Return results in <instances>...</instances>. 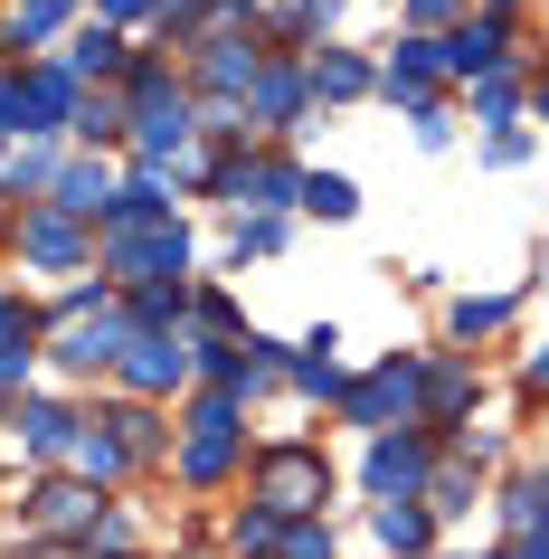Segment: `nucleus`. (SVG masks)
Instances as JSON below:
<instances>
[{
    "instance_id": "31",
    "label": "nucleus",
    "mask_w": 549,
    "mask_h": 559,
    "mask_svg": "<svg viewBox=\"0 0 549 559\" xmlns=\"http://www.w3.org/2000/svg\"><path fill=\"white\" fill-rule=\"evenodd\" d=\"M58 171H67V143H10V200L29 209V200H48V190H58Z\"/></svg>"
},
{
    "instance_id": "9",
    "label": "nucleus",
    "mask_w": 549,
    "mask_h": 559,
    "mask_svg": "<svg viewBox=\"0 0 549 559\" xmlns=\"http://www.w3.org/2000/svg\"><path fill=\"white\" fill-rule=\"evenodd\" d=\"M190 380H200L190 332H133V352L115 360V399H152V408H171Z\"/></svg>"
},
{
    "instance_id": "33",
    "label": "nucleus",
    "mask_w": 549,
    "mask_h": 559,
    "mask_svg": "<svg viewBox=\"0 0 549 559\" xmlns=\"http://www.w3.org/2000/svg\"><path fill=\"white\" fill-rule=\"evenodd\" d=\"M218 540H228V559H285V522H275L265 502H237Z\"/></svg>"
},
{
    "instance_id": "15",
    "label": "nucleus",
    "mask_w": 549,
    "mask_h": 559,
    "mask_svg": "<svg viewBox=\"0 0 549 559\" xmlns=\"http://www.w3.org/2000/svg\"><path fill=\"white\" fill-rule=\"evenodd\" d=\"M256 76H265L256 38H200V48H190V95H208V105H247Z\"/></svg>"
},
{
    "instance_id": "4",
    "label": "nucleus",
    "mask_w": 549,
    "mask_h": 559,
    "mask_svg": "<svg viewBox=\"0 0 549 559\" xmlns=\"http://www.w3.org/2000/svg\"><path fill=\"white\" fill-rule=\"evenodd\" d=\"M123 352H133L123 295H105L95 313H58V323H48V370H67V380H115Z\"/></svg>"
},
{
    "instance_id": "48",
    "label": "nucleus",
    "mask_w": 549,
    "mask_h": 559,
    "mask_svg": "<svg viewBox=\"0 0 549 559\" xmlns=\"http://www.w3.org/2000/svg\"><path fill=\"white\" fill-rule=\"evenodd\" d=\"M474 10H492V20H512V10H521V0H474Z\"/></svg>"
},
{
    "instance_id": "37",
    "label": "nucleus",
    "mask_w": 549,
    "mask_h": 559,
    "mask_svg": "<svg viewBox=\"0 0 549 559\" xmlns=\"http://www.w3.org/2000/svg\"><path fill=\"white\" fill-rule=\"evenodd\" d=\"M464 95H474V123H492V133H502V123L530 105V76H521V67H502V76H474Z\"/></svg>"
},
{
    "instance_id": "46",
    "label": "nucleus",
    "mask_w": 549,
    "mask_h": 559,
    "mask_svg": "<svg viewBox=\"0 0 549 559\" xmlns=\"http://www.w3.org/2000/svg\"><path fill=\"white\" fill-rule=\"evenodd\" d=\"M294 10H303V20H313V29H322V38H332V20H342L350 0H294Z\"/></svg>"
},
{
    "instance_id": "29",
    "label": "nucleus",
    "mask_w": 549,
    "mask_h": 559,
    "mask_svg": "<svg viewBox=\"0 0 549 559\" xmlns=\"http://www.w3.org/2000/svg\"><path fill=\"white\" fill-rule=\"evenodd\" d=\"M0 360H20V370L48 360V313L29 295H10V285H0Z\"/></svg>"
},
{
    "instance_id": "50",
    "label": "nucleus",
    "mask_w": 549,
    "mask_h": 559,
    "mask_svg": "<svg viewBox=\"0 0 549 559\" xmlns=\"http://www.w3.org/2000/svg\"><path fill=\"white\" fill-rule=\"evenodd\" d=\"M484 559H502V550H484Z\"/></svg>"
},
{
    "instance_id": "42",
    "label": "nucleus",
    "mask_w": 549,
    "mask_h": 559,
    "mask_svg": "<svg viewBox=\"0 0 549 559\" xmlns=\"http://www.w3.org/2000/svg\"><path fill=\"white\" fill-rule=\"evenodd\" d=\"M407 123H417V143H427V152L455 143V105H445V95H435V105H407Z\"/></svg>"
},
{
    "instance_id": "43",
    "label": "nucleus",
    "mask_w": 549,
    "mask_h": 559,
    "mask_svg": "<svg viewBox=\"0 0 549 559\" xmlns=\"http://www.w3.org/2000/svg\"><path fill=\"white\" fill-rule=\"evenodd\" d=\"M484 162H492V171H521V162H530V133H521V123L484 133Z\"/></svg>"
},
{
    "instance_id": "39",
    "label": "nucleus",
    "mask_w": 549,
    "mask_h": 559,
    "mask_svg": "<svg viewBox=\"0 0 549 559\" xmlns=\"http://www.w3.org/2000/svg\"><path fill=\"white\" fill-rule=\"evenodd\" d=\"M294 218H237L228 228V265H256V257H285Z\"/></svg>"
},
{
    "instance_id": "41",
    "label": "nucleus",
    "mask_w": 549,
    "mask_h": 559,
    "mask_svg": "<svg viewBox=\"0 0 549 559\" xmlns=\"http://www.w3.org/2000/svg\"><path fill=\"white\" fill-rule=\"evenodd\" d=\"M285 559H342V531H332V512H322V522H285Z\"/></svg>"
},
{
    "instance_id": "8",
    "label": "nucleus",
    "mask_w": 549,
    "mask_h": 559,
    "mask_svg": "<svg viewBox=\"0 0 549 559\" xmlns=\"http://www.w3.org/2000/svg\"><path fill=\"white\" fill-rule=\"evenodd\" d=\"M105 502H115V493H95L86 474H67V465H58V474H38V484L10 502V512H20V540H86V522L105 512Z\"/></svg>"
},
{
    "instance_id": "14",
    "label": "nucleus",
    "mask_w": 549,
    "mask_h": 559,
    "mask_svg": "<svg viewBox=\"0 0 549 559\" xmlns=\"http://www.w3.org/2000/svg\"><path fill=\"white\" fill-rule=\"evenodd\" d=\"M76 76L67 58H29L20 67V143H67V115H76Z\"/></svg>"
},
{
    "instance_id": "7",
    "label": "nucleus",
    "mask_w": 549,
    "mask_h": 559,
    "mask_svg": "<svg viewBox=\"0 0 549 559\" xmlns=\"http://www.w3.org/2000/svg\"><path fill=\"white\" fill-rule=\"evenodd\" d=\"M95 275L133 295V285H162V275H190V228H133V237H95Z\"/></svg>"
},
{
    "instance_id": "1",
    "label": "nucleus",
    "mask_w": 549,
    "mask_h": 559,
    "mask_svg": "<svg viewBox=\"0 0 549 559\" xmlns=\"http://www.w3.org/2000/svg\"><path fill=\"white\" fill-rule=\"evenodd\" d=\"M332 493H342V474H332L322 437H265L247 455V502H265L275 522H322Z\"/></svg>"
},
{
    "instance_id": "3",
    "label": "nucleus",
    "mask_w": 549,
    "mask_h": 559,
    "mask_svg": "<svg viewBox=\"0 0 549 559\" xmlns=\"http://www.w3.org/2000/svg\"><path fill=\"white\" fill-rule=\"evenodd\" d=\"M332 417H342V427H360V437L417 427V417H427V352H379L370 370L332 399Z\"/></svg>"
},
{
    "instance_id": "35",
    "label": "nucleus",
    "mask_w": 549,
    "mask_h": 559,
    "mask_svg": "<svg viewBox=\"0 0 549 559\" xmlns=\"http://www.w3.org/2000/svg\"><path fill=\"white\" fill-rule=\"evenodd\" d=\"M303 218H322V228L360 218V180L350 171H303Z\"/></svg>"
},
{
    "instance_id": "11",
    "label": "nucleus",
    "mask_w": 549,
    "mask_h": 559,
    "mask_svg": "<svg viewBox=\"0 0 549 559\" xmlns=\"http://www.w3.org/2000/svg\"><path fill=\"white\" fill-rule=\"evenodd\" d=\"M313 115H322V105H313V67H303V58H265L256 95H247V123H256L265 143H294Z\"/></svg>"
},
{
    "instance_id": "21",
    "label": "nucleus",
    "mask_w": 549,
    "mask_h": 559,
    "mask_svg": "<svg viewBox=\"0 0 549 559\" xmlns=\"http://www.w3.org/2000/svg\"><path fill=\"white\" fill-rule=\"evenodd\" d=\"M123 190V171L105 162V152H67V171H58V190H48V209H67V218H105V200Z\"/></svg>"
},
{
    "instance_id": "34",
    "label": "nucleus",
    "mask_w": 549,
    "mask_h": 559,
    "mask_svg": "<svg viewBox=\"0 0 549 559\" xmlns=\"http://www.w3.org/2000/svg\"><path fill=\"white\" fill-rule=\"evenodd\" d=\"M474 502H484V474L464 465V455H445V465H435V484H427V512H435V531H445V522H464Z\"/></svg>"
},
{
    "instance_id": "49",
    "label": "nucleus",
    "mask_w": 549,
    "mask_h": 559,
    "mask_svg": "<svg viewBox=\"0 0 549 559\" xmlns=\"http://www.w3.org/2000/svg\"><path fill=\"white\" fill-rule=\"evenodd\" d=\"M133 559H152V550H133Z\"/></svg>"
},
{
    "instance_id": "28",
    "label": "nucleus",
    "mask_w": 549,
    "mask_h": 559,
    "mask_svg": "<svg viewBox=\"0 0 549 559\" xmlns=\"http://www.w3.org/2000/svg\"><path fill=\"white\" fill-rule=\"evenodd\" d=\"M67 474H86L95 493H115L123 474H133V455H123V437H115V427H105L95 408H86V437H76V455H67Z\"/></svg>"
},
{
    "instance_id": "32",
    "label": "nucleus",
    "mask_w": 549,
    "mask_h": 559,
    "mask_svg": "<svg viewBox=\"0 0 549 559\" xmlns=\"http://www.w3.org/2000/svg\"><path fill=\"white\" fill-rule=\"evenodd\" d=\"M180 86H190V76L171 67V48H133V67H123V86H115V95L143 115V105H162V95H180Z\"/></svg>"
},
{
    "instance_id": "2",
    "label": "nucleus",
    "mask_w": 549,
    "mask_h": 559,
    "mask_svg": "<svg viewBox=\"0 0 549 559\" xmlns=\"http://www.w3.org/2000/svg\"><path fill=\"white\" fill-rule=\"evenodd\" d=\"M247 408H237L228 389H200L190 408H180V437H171V474L190 484V493H218V484H237L247 474Z\"/></svg>"
},
{
    "instance_id": "30",
    "label": "nucleus",
    "mask_w": 549,
    "mask_h": 559,
    "mask_svg": "<svg viewBox=\"0 0 549 559\" xmlns=\"http://www.w3.org/2000/svg\"><path fill=\"white\" fill-rule=\"evenodd\" d=\"M512 313H521V295H455L445 304V342H492V332H512Z\"/></svg>"
},
{
    "instance_id": "44",
    "label": "nucleus",
    "mask_w": 549,
    "mask_h": 559,
    "mask_svg": "<svg viewBox=\"0 0 549 559\" xmlns=\"http://www.w3.org/2000/svg\"><path fill=\"white\" fill-rule=\"evenodd\" d=\"M152 10H162V0H95V20H105V29H133V20H152Z\"/></svg>"
},
{
    "instance_id": "10",
    "label": "nucleus",
    "mask_w": 549,
    "mask_h": 559,
    "mask_svg": "<svg viewBox=\"0 0 549 559\" xmlns=\"http://www.w3.org/2000/svg\"><path fill=\"white\" fill-rule=\"evenodd\" d=\"M0 427L20 437V455H29L38 474H58L67 455H76V437H86V408H76V399H58V389H29V399L0 417Z\"/></svg>"
},
{
    "instance_id": "38",
    "label": "nucleus",
    "mask_w": 549,
    "mask_h": 559,
    "mask_svg": "<svg viewBox=\"0 0 549 559\" xmlns=\"http://www.w3.org/2000/svg\"><path fill=\"white\" fill-rule=\"evenodd\" d=\"M190 342H247V313H237L228 285H200L190 295Z\"/></svg>"
},
{
    "instance_id": "19",
    "label": "nucleus",
    "mask_w": 549,
    "mask_h": 559,
    "mask_svg": "<svg viewBox=\"0 0 549 559\" xmlns=\"http://www.w3.org/2000/svg\"><path fill=\"white\" fill-rule=\"evenodd\" d=\"M95 417L123 437V455H133V465H162V455H171V437H180L171 408H152V399H95Z\"/></svg>"
},
{
    "instance_id": "24",
    "label": "nucleus",
    "mask_w": 549,
    "mask_h": 559,
    "mask_svg": "<svg viewBox=\"0 0 549 559\" xmlns=\"http://www.w3.org/2000/svg\"><path fill=\"white\" fill-rule=\"evenodd\" d=\"M370 540L389 559H427L435 550V512L427 502H370Z\"/></svg>"
},
{
    "instance_id": "18",
    "label": "nucleus",
    "mask_w": 549,
    "mask_h": 559,
    "mask_svg": "<svg viewBox=\"0 0 549 559\" xmlns=\"http://www.w3.org/2000/svg\"><path fill=\"white\" fill-rule=\"evenodd\" d=\"M285 389H294V399H313V408H332V399L350 389V370H342V332H332V323H313L303 342H294Z\"/></svg>"
},
{
    "instance_id": "25",
    "label": "nucleus",
    "mask_w": 549,
    "mask_h": 559,
    "mask_svg": "<svg viewBox=\"0 0 549 559\" xmlns=\"http://www.w3.org/2000/svg\"><path fill=\"white\" fill-rule=\"evenodd\" d=\"M190 275H162V285H133L123 295V313H133V332H190Z\"/></svg>"
},
{
    "instance_id": "13",
    "label": "nucleus",
    "mask_w": 549,
    "mask_h": 559,
    "mask_svg": "<svg viewBox=\"0 0 549 559\" xmlns=\"http://www.w3.org/2000/svg\"><path fill=\"white\" fill-rule=\"evenodd\" d=\"M455 86V76H445V38H417V29H398L389 38V58H379V95H389V105H435V95Z\"/></svg>"
},
{
    "instance_id": "16",
    "label": "nucleus",
    "mask_w": 549,
    "mask_h": 559,
    "mask_svg": "<svg viewBox=\"0 0 549 559\" xmlns=\"http://www.w3.org/2000/svg\"><path fill=\"white\" fill-rule=\"evenodd\" d=\"M502 67H521V29H512V20L474 10V20H455V29H445V76H455V86L502 76Z\"/></svg>"
},
{
    "instance_id": "40",
    "label": "nucleus",
    "mask_w": 549,
    "mask_h": 559,
    "mask_svg": "<svg viewBox=\"0 0 549 559\" xmlns=\"http://www.w3.org/2000/svg\"><path fill=\"white\" fill-rule=\"evenodd\" d=\"M398 20H407L417 38H445L455 20H474V0H398Z\"/></svg>"
},
{
    "instance_id": "5",
    "label": "nucleus",
    "mask_w": 549,
    "mask_h": 559,
    "mask_svg": "<svg viewBox=\"0 0 549 559\" xmlns=\"http://www.w3.org/2000/svg\"><path fill=\"white\" fill-rule=\"evenodd\" d=\"M435 465H445V445H435L427 427H389V437L360 445V493L370 502H427Z\"/></svg>"
},
{
    "instance_id": "47",
    "label": "nucleus",
    "mask_w": 549,
    "mask_h": 559,
    "mask_svg": "<svg viewBox=\"0 0 549 559\" xmlns=\"http://www.w3.org/2000/svg\"><path fill=\"white\" fill-rule=\"evenodd\" d=\"M530 105H540V123H549V67H540V76H530Z\"/></svg>"
},
{
    "instance_id": "23",
    "label": "nucleus",
    "mask_w": 549,
    "mask_h": 559,
    "mask_svg": "<svg viewBox=\"0 0 549 559\" xmlns=\"http://www.w3.org/2000/svg\"><path fill=\"white\" fill-rule=\"evenodd\" d=\"M123 67H133V38L105 29V20H86V29L67 38V76L76 86H123Z\"/></svg>"
},
{
    "instance_id": "36",
    "label": "nucleus",
    "mask_w": 549,
    "mask_h": 559,
    "mask_svg": "<svg viewBox=\"0 0 549 559\" xmlns=\"http://www.w3.org/2000/svg\"><path fill=\"white\" fill-rule=\"evenodd\" d=\"M76 550H86V559H133V550H143V522H133V502H105V512L86 522V540H76Z\"/></svg>"
},
{
    "instance_id": "26",
    "label": "nucleus",
    "mask_w": 549,
    "mask_h": 559,
    "mask_svg": "<svg viewBox=\"0 0 549 559\" xmlns=\"http://www.w3.org/2000/svg\"><path fill=\"white\" fill-rule=\"evenodd\" d=\"M492 512H502V540H530V531L549 522V474H540V465L502 474V493H492Z\"/></svg>"
},
{
    "instance_id": "27",
    "label": "nucleus",
    "mask_w": 549,
    "mask_h": 559,
    "mask_svg": "<svg viewBox=\"0 0 549 559\" xmlns=\"http://www.w3.org/2000/svg\"><path fill=\"white\" fill-rule=\"evenodd\" d=\"M67 20H76V0H0V38H10L20 58H38Z\"/></svg>"
},
{
    "instance_id": "22",
    "label": "nucleus",
    "mask_w": 549,
    "mask_h": 559,
    "mask_svg": "<svg viewBox=\"0 0 549 559\" xmlns=\"http://www.w3.org/2000/svg\"><path fill=\"white\" fill-rule=\"evenodd\" d=\"M67 143H76V152H105V162H115V152L133 143V105H123L115 86H86V95H76V115H67Z\"/></svg>"
},
{
    "instance_id": "20",
    "label": "nucleus",
    "mask_w": 549,
    "mask_h": 559,
    "mask_svg": "<svg viewBox=\"0 0 549 559\" xmlns=\"http://www.w3.org/2000/svg\"><path fill=\"white\" fill-rule=\"evenodd\" d=\"M180 209H171V180H152V171H123V190L105 200V218H95V237H133V228H171Z\"/></svg>"
},
{
    "instance_id": "45",
    "label": "nucleus",
    "mask_w": 549,
    "mask_h": 559,
    "mask_svg": "<svg viewBox=\"0 0 549 559\" xmlns=\"http://www.w3.org/2000/svg\"><path fill=\"white\" fill-rule=\"evenodd\" d=\"M521 389H530V399H549V342H540L530 360H521Z\"/></svg>"
},
{
    "instance_id": "17",
    "label": "nucleus",
    "mask_w": 549,
    "mask_h": 559,
    "mask_svg": "<svg viewBox=\"0 0 549 559\" xmlns=\"http://www.w3.org/2000/svg\"><path fill=\"white\" fill-rule=\"evenodd\" d=\"M303 67H313V105H322V115H342V105H370V95H379V58H360V48H342V38H322Z\"/></svg>"
},
{
    "instance_id": "6",
    "label": "nucleus",
    "mask_w": 549,
    "mask_h": 559,
    "mask_svg": "<svg viewBox=\"0 0 549 559\" xmlns=\"http://www.w3.org/2000/svg\"><path fill=\"white\" fill-rule=\"evenodd\" d=\"M10 257L29 265V275H86L95 265V228L67 218V209H48V200H29V209H10Z\"/></svg>"
},
{
    "instance_id": "12",
    "label": "nucleus",
    "mask_w": 549,
    "mask_h": 559,
    "mask_svg": "<svg viewBox=\"0 0 549 559\" xmlns=\"http://www.w3.org/2000/svg\"><path fill=\"white\" fill-rule=\"evenodd\" d=\"M474 408H484V370H474V352H427V427L435 445H455L464 427H474Z\"/></svg>"
}]
</instances>
